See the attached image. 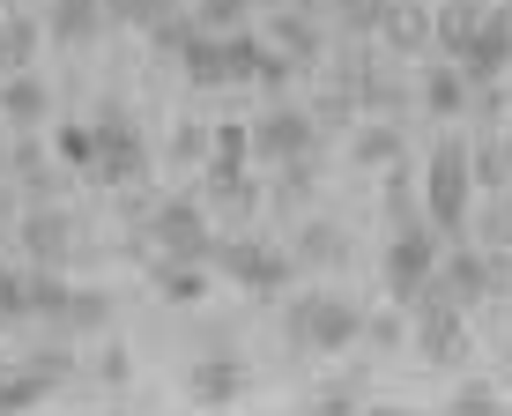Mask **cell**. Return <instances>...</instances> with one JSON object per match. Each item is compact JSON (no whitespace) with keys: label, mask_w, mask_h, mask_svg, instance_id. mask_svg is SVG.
Returning a JSON list of instances; mask_svg holds the SVG:
<instances>
[{"label":"cell","mask_w":512,"mask_h":416,"mask_svg":"<svg viewBox=\"0 0 512 416\" xmlns=\"http://www.w3.org/2000/svg\"><path fill=\"white\" fill-rule=\"evenodd\" d=\"M349 156H357L364 171H386V164H401V127H364L357 142H349Z\"/></svg>","instance_id":"cell-27"},{"label":"cell","mask_w":512,"mask_h":416,"mask_svg":"<svg viewBox=\"0 0 512 416\" xmlns=\"http://www.w3.org/2000/svg\"><path fill=\"white\" fill-rule=\"evenodd\" d=\"M8 171H15V179H23V186H30V194H45V186H52V171H45V156H38V149H30V142H15V149H8Z\"/></svg>","instance_id":"cell-37"},{"label":"cell","mask_w":512,"mask_h":416,"mask_svg":"<svg viewBox=\"0 0 512 416\" xmlns=\"http://www.w3.org/2000/svg\"><path fill=\"white\" fill-rule=\"evenodd\" d=\"M193 402H208V409H223V402H238L245 394V364H238V350H208L201 364H193Z\"/></svg>","instance_id":"cell-13"},{"label":"cell","mask_w":512,"mask_h":416,"mask_svg":"<svg viewBox=\"0 0 512 416\" xmlns=\"http://www.w3.org/2000/svg\"><path fill=\"white\" fill-rule=\"evenodd\" d=\"M193 30H201V15H179V8H171V15H156V23H149V38H156L164 60H179V52L193 45Z\"/></svg>","instance_id":"cell-32"},{"label":"cell","mask_w":512,"mask_h":416,"mask_svg":"<svg viewBox=\"0 0 512 416\" xmlns=\"http://www.w3.org/2000/svg\"><path fill=\"white\" fill-rule=\"evenodd\" d=\"M386 223H409V216H423V186H416V171L409 164H386Z\"/></svg>","instance_id":"cell-25"},{"label":"cell","mask_w":512,"mask_h":416,"mask_svg":"<svg viewBox=\"0 0 512 416\" xmlns=\"http://www.w3.org/2000/svg\"><path fill=\"white\" fill-rule=\"evenodd\" d=\"M15 320H30V275L0 268V327H15Z\"/></svg>","instance_id":"cell-35"},{"label":"cell","mask_w":512,"mask_h":416,"mask_svg":"<svg viewBox=\"0 0 512 416\" xmlns=\"http://www.w3.org/2000/svg\"><path fill=\"white\" fill-rule=\"evenodd\" d=\"M90 379H97L104 394H112V387H127V342H112V350H97V364H90Z\"/></svg>","instance_id":"cell-39"},{"label":"cell","mask_w":512,"mask_h":416,"mask_svg":"<svg viewBox=\"0 0 512 416\" xmlns=\"http://www.w3.org/2000/svg\"><path fill=\"white\" fill-rule=\"evenodd\" d=\"M208 208H231V216H245V208L260 201V186H253V171H245V156H208Z\"/></svg>","instance_id":"cell-14"},{"label":"cell","mask_w":512,"mask_h":416,"mask_svg":"<svg viewBox=\"0 0 512 416\" xmlns=\"http://www.w3.org/2000/svg\"><path fill=\"white\" fill-rule=\"evenodd\" d=\"M438 260H446V231H438L431 216L394 223V238H386V253H379V275H386V290H394V305H409L416 290L438 283Z\"/></svg>","instance_id":"cell-3"},{"label":"cell","mask_w":512,"mask_h":416,"mask_svg":"<svg viewBox=\"0 0 512 416\" xmlns=\"http://www.w3.org/2000/svg\"><path fill=\"white\" fill-rule=\"evenodd\" d=\"M67 298H75V283H60V275H52V268H38V275H30V320L60 327V312H67Z\"/></svg>","instance_id":"cell-26"},{"label":"cell","mask_w":512,"mask_h":416,"mask_svg":"<svg viewBox=\"0 0 512 416\" xmlns=\"http://www.w3.org/2000/svg\"><path fill=\"white\" fill-rule=\"evenodd\" d=\"M312 179H320V164H312V156H297V164H275V201L297 208V201L312 194Z\"/></svg>","instance_id":"cell-33"},{"label":"cell","mask_w":512,"mask_h":416,"mask_svg":"<svg viewBox=\"0 0 512 416\" xmlns=\"http://www.w3.org/2000/svg\"><path fill=\"white\" fill-rule=\"evenodd\" d=\"M483 8H490V0H438V15H431V45L446 52V60H461V52L475 45V30H483Z\"/></svg>","instance_id":"cell-16"},{"label":"cell","mask_w":512,"mask_h":416,"mask_svg":"<svg viewBox=\"0 0 512 416\" xmlns=\"http://www.w3.org/2000/svg\"><path fill=\"white\" fill-rule=\"evenodd\" d=\"M156 290L171 305H201L208 298V260H156Z\"/></svg>","instance_id":"cell-21"},{"label":"cell","mask_w":512,"mask_h":416,"mask_svg":"<svg viewBox=\"0 0 512 416\" xmlns=\"http://www.w3.org/2000/svg\"><path fill=\"white\" fill-rule=\"evenodd\" d=\"M312 149H320V112H305V104H275L253 119V156H268V164H297Z\"/></svg>","instance_id":"cell-9"},{"label":"cell","mask_w":512,"mask_h":416,"mask_svg":"<svg viewBox=\"0 0 512 416\" xmlns=\"http://www.w3.org/2000/svg\"><path fill=\"white\" fill-rule=\"evenodd\" d=\"M104 8H112V23H141L149 30L156 15H171V0H104Z\"/></svg>","instance_id":"cell-40"},{"label":"cell","mask_w":512,"mask_h":416,"mask_svg":"<svg viewBox=\"0 0 512 416\" xmlns=\"http://www.w3.org/2000/svg\"><path fill=\"white\" fill-rule=\"evenodd\" d=\"M104 23H112V8H104V0H52L45 38H52V45H97Z\"/></svg>","instance_id":"cell-15"},{"label":"cell","mask_w":512,"mask_h":416,"mask_svg":"<svg viewBox=\"0 0 512 416\" xmlns=\"http://www.w3.org/2000/svg\"><path fill=\"white\" fill-rule=\"evenodd\" d=\"M468 164H475V186H483V194H512V171H505V142H498V134H483V142H475L468 149Z\"/></svg>","instance_id":"cell-28"},{"label":"cell","mask_w":512,"mask_h":416,"mask_svg":"<svg viewBox=\"0 0 512 416\" xmlns=\"http://www.w3.org/2000/svg\"><path fill=\"white\" fill-rule=\"evenodd\" d=\"M90 127H97V171H90V179H97V186H112V194H134V186L149 179V149H141L134 112H127L119 97H104Z\"/></svg>","instance_id":"cell-4"},{"label":"cell","mask_w":512,"mask_h":416,"mask_svg":"<svg viewBox=\"0 0 512 416\" xmlns=\"http://www.w3.org/2000/svg\"><path fill=\"white\" fill-rule=\"evenodd\" d=\"M52 119V90L30 67H15V75H0V127H45Z\"/></svg>","instance_id":"cell-12"},{"label":"cell","mask_w":512,"mask_h":416,"mask_svg":"<svg viewBox=\"0 0 512 416\" xmlns=\"http://www.w3.org/2000/svg\"><path fill=\"white\" fill-rule=\"evenodd\" d=\"M216 156V127H179L171 134V164H208Z\"/></svg>","instance_id":"cell-36"},{"label":"cell","mask_w":512,"mask_h":416,"mask_svg":"<svg viewBox=\"0 0 512 416\" xmlns=\"http://www.w3.org/2000/svg\"><path fill=\"white\" fill-rule=\"evenodd\" d=\"M104 320H112V298H104V290H75V298H67V312H60V327H52V335H97Z\"/></svg>","instance_id":"cell-24"},{"label":"cell","mask_w":512,"mask_h":416,"mask_svg":"<svg viewBox=\"0 0 512 416\" xmlns=\"http://www.w3.org/2000/svg\"><path fill=\"white\" fill-rule=\"evenodd\" d=\"M446 409H453V416H490V409H512V402L490 387V379H461V387L446 394Z\"/></svg>","instance_id":"cell-31"},{"label":"cell","mask_w":512,"mask_h":416,"mask_svg":"<svg viewBox=\"0 0 512 416\" xmlns=\"http://www.w3.org/2000/svg\"><path fill=\"white\" fill-rule=\"evenodd\" d=\"M193 15H201V30H238L245 0H193Z\"/></svg>","instance_id":"cell-41"},{"label":"cell","mask_w":512,"mask_h":416,"mask_svg":"<svg viewBox=\"0 0 512 416\" xmlns=\"http://www.w3.org/2000/svg\"><path fill=\"white\" fill-rule=\"evenodd\" d=\"M394 52H423L431 45V15L416 8V0H394V15H386V30H379Z\"/></svg>","instance_id":"cell-23"},{"label":"cell","mask_w":512,"mask_h":416,"mask_svg":"<svg viewBox=\"0 0 512 416\" xmlns=\"http://www.w3.org/2000/svg\"><path fill=\"white\" fill-rule=\"evenodd\" d=\"M461 75L468 82L512 75V0H490V8H483V30H475V45L461 52Z\"/></svg>","instance_id":"cell-10"},{"label":"cell","mask_w":512,"mask_h":416,"mask_svg":"<svg viewBox=\"0 0 512 416\" xmlns=\"http://www.w3.org/2000/svg\"><path fill=\"white\" fill-rule=\"evenodd\" d=\"M282 335L297 342V350H349V342H364V305L342 298V290H297L290 305H282Z\"/></svg>","instance_id":"cell-1"},{"label":"cell","mask_w":512,"mask_h":416,"mask_svg":"<svg viewBox=\"0 0 512 416\" xmlns=\"http://www.w3.org/2000/svg\"><path fill=\"white\" fill-rule=\"evenodd\" d=\"M475 238L483 246H512V194H483V208H475Z\"/></svg>","instance_id":"cell-30"},{"label":"cell","mask_w":512,"mask_h":416,"mask_svg":"<svg viewBox=\"0 0 512 416\" xmlns=\"http://www.w3.org/2000/svg\"><path fill=\"white\" fill-rule=\"evenodd\" d=\"M423 112H431V119H468L475 112V82L461 75V60L423 75Z\"/></svg>","instance_id":"cell-17"},{"label":"cell","mask_w":512,"mask_h":416,"mask_svg":"<svg viewBox=\"0 0 512 416\" xmlns=\"http://www.w3.org/2000/svg\"><path fill=\"white\" fill-rule=\"evenodd\" d=\"M179 75L193 90H231V75H223V30H193V45L179 52Z\"/></svg>","instance_id":"cell-18"},{"label":"cell","mask_w":512,"mask_h":416,"mask_svg":"<svg viewBox=\"0 0 512 416\" xmlns=\"http://www.w3.org/2000/svg\"><path fill=\"white\" fill-rule=\"evenodd\" d=\"M216 156H253V127H238V119H216Z\"/></svg>","instance_id":"cell-42"},{"label":"cell","mask_w":512,"mask_h":416,"mask_svg":"<svg viewBox=\"0 0 512 416\" xmlns=\"http://www.w3.org/2000/svg\"><path fill=\"white\" fill-rule=\"evenodd\" d=\"M52 149H60V164L97 171V127H60V134H52Z\"/></svg>","instance_id":"cell-34"},{"label":"cell","mask_w":512,"mask_h":416,"mask_svg":"<svg viewBox=\"0 0 512 416\" xmlns=\"http://www.w3.org/2000/svg\"><path fill=\"white\" fill-rule=\"evenodd\" d=\"M290 253H297V268H342L349 260V231L342 223H305V231L290 238Z\"/></svg>","instance_id":"cell-19"},{"label":"cell","mask_w":512,"mask_h":416,"mask_svg":"<svg viewBox=\"0 0 512 416\" xmlns=\"http://www.w3.org/2000/svg\"><path fill=\"white\" fill-rule=\"evenodd\" d=\"M208 268H223L238 290L282 298V290H290V275H297V253H290V246H275V238H253V231H238V238H216Z\"/></svg>","instance_id":"cell-5"},{"label":"cell","mask_w":512,"mask_h":416,"mask_svg":"<svg viewBox=\"0 0 512 416\" xmlns=\"http://www.w3.org/2000/svg\"><path fill=\"white\" fill-rule=\"evenodd\" d=\"M409 320H416V357H431V364H461L468 357V305H453L438 283L409 298Z\"/></svg>","instance_id":"cell-7"},{"label":"cell","mask_w":512,"mask_h":416,"mask_svg":"<svg viewBox=\"0 0 512 416\" xmlns=\"http://www.w3.org/2000/svg\"><path fill=\"white\" fill-rule=\"evenodd\" d=\"M15 238H23V253L38 260V268H60V260L75 253V216H67V208H52V201H38Z\"/></svg>","instance_id":"cell-11"},{"label":"cell","mask_w":512,"mask_h":416,"mask_svg":"<svg viewBox=\"0 0 512 416\" xmlns=\"http://www.w3.org/2000/svg\"><path fill=\"white\" fill-rule=\"evenodd\" d=\"M38 38H45V23H30V15H0V75H15V67H30L38 60Z\"/></svg>","instance_id":"cell-20"},{"label":"cell","mask_w":512,"mask_h":416,"mask_svg":"<svg viewBox=\"0 0 512 416\" xmlns=\"http://www.w3.org/2000/svg\"><path fill=\"white\" fill-rule=\"evenodd\" d=\"M275 45L290 52L297 67H320V52H327V38H320V23H312V15H275Z\"/></svg>","instance_id":"cell-22"},{"label":"cell","mask_w":512,"mask_h":416,"mask_svg":"<svg viewBox=\"0 0 512 416\" xmlns=\"http://www.w3.org/2000/svg\"><path fill=\"white\" fill-rule=\"evenodd\" d=\"M75 379V357H67V335H60V350H38V357H23V364H8L0 372V409H38L52 402V394Z\"/></svg>","instance_id":"cell-8"},{"label":"cell","mask_w":512,"mask_h":416,"mask_svg":"<svg viewBox=\"0 0 512 416\" xmlns=\"http://www.w3.org/2000/svg\"><path fill=\"white\" fill-rule=\"evenodd\" d=\"M475 194H483V186H475L468 142H438L431 164H423V216H431L446 238H461L468 216H475Z\"/></svg>","instance_id":"cell-2"},{"label":"cell","mask_w":512,"mask_h":416,"mask_svg":"<svg viewBox=\"0 0 512 416\" xmlns=\"http://www.w3.org/2000/svg\"><path fill=\"white\" fill-rule=\"evenodd\" d=\"M0 15H8V0H0Z\"/></svg>","instance_id":"cell-43"},{"label":"cell","mask_w":512,"mask_h":416,"mask_svg":"<svg viewBox=\"0 0 512 416\" xmlns=\"http://www.w3.org/2000/svg\"><path fill=\"white\" fill-rule=\"evenodd\" d=\"M334 15H342L349 38H379L386 15H394V0H334Z\"/></svg>","instance_id":"cell-29"},{"label":"cell","mask_w":512,"mask_h":416,"mask_svg":"<svg viewBox=\"0 0 512 416\" xmlns=\"http://www.w3.org/2000/svg\"><path fill=\"white\" fill-rule=\"evenodd\" d=\"M141 238H149L156 260H208V253H216L208 201H156L149 216H141Z\"/></svg>","instance_id":"cell-6"},{"label":"cell","mask_w":512,"mask_h":416,"mask_svg":"<svg viewBox=\"0 0 512 416\" xmlns=\"http://www.w3.org/2000/svg\"><path fill=\"white\" fill-rule=\"evenodd\" d=\"M312 402H320V409H364V402H372V387H364V379H327Z\"/></svg>","instance_id":"cell-38"}]
</instances>
